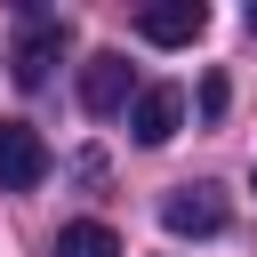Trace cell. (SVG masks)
Here are the masks:
<instances>
[{
    "mask_svg": "<svg viewBox=\"0 0 257 257\" xmlns=\"http://www.w3.org/2000/svg\"><path fill=\"white\" fill-rule=\"evenodd\" d=\"M137 32H145L153 48H185V40L209 32V8H201V0H153V8H137Z\"/></svg>",
    "mask_w": 257,
    "mask_h": 257,
    "instance_id": "cell-5",
    "label": "cell"
},
{
    "mask_svg": "<svg viewBox=\"0 0 257 257\" xmlns=\"http://www.w3.org/2000/svg\"><path fill=\"white\" fill-rule=\"evenodd\" d=\"M177 120H185V96L177 88H137V104H128V137L137 145H169Z\"/></svg>",
    "mask_w": 257,
    "mask_h": 257,
    "instance_id": "cell-6",
    "label": "cell"
},
{
    "mask_svg": "<svg viewBox=\"0 0 257 257\" xmlns=\"http://www.w3.org/2000/svg\"><path fill=\"white\" fill-rule=\"evenodd\" d=\"M80 104H88L96 120H112V112H128V104H137V72H128V56H120V48H96V56L80 64Z\"/></svg>",
    "mask_w": 257,
    "mask_h": 257,
    "instance_id": "cell-1",
    "label": "cell"
},
{
    "mask_svg": "<svg viewBox=\"0 0 257 257\" xmlns=\"http://www.w3.org/2000/svg\"><path fill=\"white\" fill-rule=\"evenodd\" d=\"M64 56V16H24V40H16V56H8V72H16V88H40L48 80V64Z\"/></svg>",
    "mask_w": 257,
    "mask_h": 257,
    "instance_id": "cell-3",
    "label": "cell"
},
{
    "mask_svg": "<svg viewBox=\"0 0 257 257\" xmlns=\"http://www.w3.org/2000/svg\"><path fill=\"white\" fill-rule=\"evenodd\" d=\"M161 225H169L177 241H209V233H225V193H217V185H177V193L161 201Z\"/></svg>",
    "mask_w": 257,
    "mask_h": 257,
    "instance_id": "cell-2",
    "label": "cell"
},
{
    "mask_svg": "<svg viewBox=\"0 0 257 257\" xmlns=\"http://www.w3.org/2000/svg\"><path fill=\"white\" fill-rule=\"evenodd\" d=\"M56 257H120V233L112 225H64L56 233Z\"/></svg>",
    "mask_w": 257,
    "mask_h": 257,
    "instance_id": "cell-7",
    "label": "cell"
},
{
    "mask_svg": "<svg viewBox=\"0 0 257 257\" xmlns=\"http://www.w3.org/2000/svg\"><path fill=\"white\" fill-rule=\"evenodd\" d=\"M48 177V145L24 120H0V193H32Z\"/></svg>",
    "mask_w": 257,
    "mask_h": 257,
    "instance_id": "cell-4",
    "label": "cell"
},
{
    "mask_svg": "<svg viewBox=\"0 0 257 257\" xmlns=\"http://www.w3.org/2000/svg\"><path fill=\"white\" fill-rule=\"evenodd\" d=\"M249 32H257V0H249Z\"/></svg>",
    "mask_w": 257,
    "mask_h": 257,
    "instance_id": "cell-8",
    "label": "cell"
}]
</instances>
